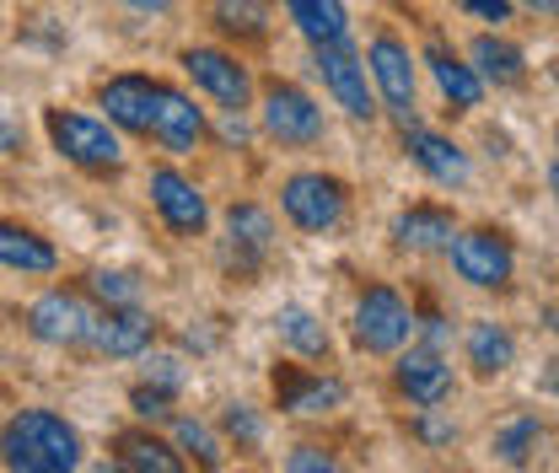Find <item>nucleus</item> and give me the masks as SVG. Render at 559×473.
<instances>
[{
  "label": "nucleus",
  "instance_id": "nucleus-24",
  "mask_svg": "<svg viewBox=\"0 0 559 473\" xmlns=\"http://www.w3.org/2000/svg\"><path fill=\"white\" fill-rule=\"evenodd\" d=\"M275 329H280V339L296 350V355H312V360H323L329 355V329L307 312V307H285L275 318Z\"/></svg>",
  "mask_w": 559,
  "mask_h": 473
},
{
  "label": "nucleus",
  "instance_id": "nucleus-29",
  "mask_svg": "<svg viewBox=\"0 0 559 473\" xmlns=\"http://www.w3.org/2000/svg\"><path fill=\"white\" fill-rule=\"evenodd\" d=\"M533 441H538V419L527 414V419H516V425H506V430L495 436V452H500L506 463H527Z\"/></svg>",
  "mask_w": 559,
  "mask_h": 473
},
{
  "label": "nucleus",
  "instance_id": "nucleus-41",
  "mask_svg": "<svg viewBox=\"0 0 559 473\" xmlns=\"http://www.w3.org/2000/svg\"><path fill=\"white\" fill-rule=\"evenodd\" d=\"M124 5H135V11H145V16H151V11H167L173 0H124Z\"/></svg>",
  "mask_w": 559,
  "mask_h": 473
},
{
  "label": "nucleus",
  "instance_id": "nucleus-33",
  "mask_svg": "<svg viewBox=\"0 0 559 473\" xmlns=\"http://www.w3.org/2000/svg\"><path fill=\"white\" fill-rule=\"evenodd\" d=\"M285 469H296V473H334L340 463H334L329 452H312V447H301V452H290V458H285Z\"/></svg>",
  "mask_w": 559,
  "mask_h": 473
},
{
  "label": "nucleus",
  "instance_id": "nucleus-38",
  "mask_svg": "<svg viewBox=\"0 0 559 473\" xmlns=\"http://www.w3.org/2000/svg\"><path fill=\"white\" fill-rule=\"evenodd\" d=\"M425 344H430V350L447 344V318H425Z\"/></svg>",
  "mask_w": 559,
  "mask_h": 473
},
{
  "label": "nucleus",
  "instance_id": "nucleus-37",
  "mask_svg": "<svg viewBox=\"0 0 559 473\" xmlns=\"http://www.w3.org/2000/svg\"><path fill=\"white\" fill-rule=\"evenodd\" d=\"M16 145H22V130H16V119H11V114H5V108H0V151H5V156H11V151H16Z\"/></svg>",
  "mask_w": 559,
  "mask_h": 473
},
{
  "label": "nucleus",
  "instance_id": "nucleus-15",
  "mask_svg": "<svg viewBox=\"0 0 559 473\" xmlns=\"http://www.w3.org/2000/svg\"><path fill=\"white\" fill-rule=\"evenodd\" d=\"M409 156H415L419 167L441 184V189H463L468 178H474V167H468V156H463V145H452L447 135H436V130H419L409 125Z\"/></svg>",
  "mask_w": 559,
  "mask_h": 473
},
{
  "label": "nucleus",
  "instance_id": "nucleus-31",
  "mask_svg": "<svg viewBox=\"0 0 559 473\" xmlns=\"http://www.w3.org/2000/svg\"><path fill=\"white\" fill-rule=\"evenodd\" d=\"M130 404H135V414H145V419H167L173 393H167V388H135V393H130Z\"/></svg>",
  "mask_w": 559,
  "mask_h": 473
},
{
  "label": "nucleus",
  "instance_id": "nucleus-25",
  "mask_svg": "<svg viewBox=\"0 0 559 473\" xmlns=\"http://www.w3.org/2000/svg\"><path fill=\"white\" fill-rule=\"evenodd\" d=\"M119 463L135 473H178L183 469V458H178L173 447H162L156 436H124V441H119Z\"/></svg>",
  "mask_w": 559,
  "mask_h": 473
},
{
  "label": "nucleus",
  "instance_id": "nucleus-35",
  "mask_svg": "<svg viewBox=\"0 0 559 473\" xmlns=\"http://www.w3.org/2000/svg\"><path fill=\"white\" fill-rule=\"evenodd\" d=\"M468 11L485 22H511V0H468Z\"/></svg>",
  "mask_w": 559,
  "mask_h": 473
},
{
  "label": "nucleus",
  "instance_id": "nucleus-14",
  "mask_svg": "<svg viewBox=\"0 0 559 473\" xmlns=\"http://www.w3.org/2000/svg\"><path fill=\"white\" fill-rule=\"evenodd\" d=\"M399 388H404L419 409L447 404V393H452V366L441 360V350L419 344V350H409V355L399 360Z\"/></svg>",
  "mask_w": 559,
  "mask_h": 473
},
{
  "label": "nucleus",
  "instance_id": "nucleus-8",
  "mask_svg": "<svg viewBox=\"0 0 559 473\" xmlns=\"http://www.w3.org/2000/svg\"><path fill=\"white\" fill-rule=\"evenodd\" d=\"M318 70H323V86L334 92V103L345 108L349 119H377V103L366 92V66L349 55L345 44H318Z\"/></svg>",
  "mask_w": 559,
  "mask_h": 473
},
{
  "label": "nucleus",
  "instance_id": "nucleus-3",
  "mask_svg": "<svg viewBox=\"0 0 559 473\" xmlns=\"http://www.w3.org/2000/svg\"><path fill=\"white\" fill-rule=\"evenodd\" d=\"M366 66L377 75V86H382V103H388V114L409 130L419 125V108H415V60H409V49L393 38V33H377L371 38V55H366Z\"/></svg>",
  "mask_w": 559,
  "mask_h": 473
},
{
  "label": "nucleus",
  "instance_id": "nucleus-28",
  "mask_svg": "<svg viewBox=\"0 0 559 473\" xmlns=\"http://www.w3.org/2000/svg\"><path fill=\"white\" fill-rule=\"evenodd\" d=\"M86 285H92V296H97V301H108V307H140V280H135V274L97 270Z\"/></svg>",
  "mask_w": 559,
  "mask_h": 473
},
{
  "label": "nucleus",
  "instance_id": "nucleus-23",
  "mask_svg": "<svg viewBox=\"0 0 559 473\" xmlns=\"http://www.w3.org/2000/svg\"><path fill=\"white\" fill-rule=\"evenodd\" d=\"M0 264L5 270H27V274H49L55 270V248L22 226H0Z\"/></svg>",
  "mask_w": 559,
  "mask_h": 473
},
{
  "label": "nucleus",
  "instance_id": "nucleus-13",
  "mask_svg": "<svg viewBox=\"0 0 559 473\" xmlns=\"http://www.w3.org/2000/svg\"><path fill=\"white\" fill-rule=\"evenodd\" d=\"M183 70L194 75V86H205L215 103H226V108H242L248 103V70L237 66L231 55H221V49H189Z\"/></svg>",
  "mask_w": 559,
  "mask_h": 473
},
{
  "label": "nucleus",
  "instance_id": "nucleus-2",
  "mask_svg": "<svg viewBox=\"0 0 559 473\" xmlns=\"http://www.w3.org/2000/svg\"><path fill=\"white\" fill-rule=\"evenodd\" d=\"M409 329H415V318H409V307H404V296L393 285H371L360 296V307H355V344L360 350L393 355L409 339Z\"/></svg>",
  "mask_w": 559,
  "mask_h": 473
},
{
  "label": "nucleus",
  "instance_id": "nucleus-1",
  "mask_svg": "<svg viewBox=\"0 0 559 473\" xmlns=\"http://www.w3.org/2000/svg\"><path fill=\"white\" fill-rule=\"evenodd\" d=\"M0 463L22 473H70L81 463V441L60 414L49 409H22L0 430Z\"/></svg>",
  "mask_w": 559,
  "mask_h": 473
},
{
  "label": "nucleus",
  "instance_id": "nucleus-18",
  "mask_svg": "<svg viewBox=\"0 0 559 473\" xmlns=\"http://www.w3.org/2000/svg\"><path fill=\"white\" fill-rule=\"evenodd\" d=\"M393 237L399 248H415V253H430V248H447L452 243V215L447 210H430V204H415L393 221Z\"/></svg>",
  "mask_w": 559,
  "mask_h": 473
},
{
  "label": "nucleus",
  "instance_id": "nucleus-43",
  "mask_svg": "<svg viewBox=\"0 0 559 473\" xmlns=\"http://www.w3.org/2000/svg\"><path fill=\"white\" fill-rule=\"evenodd\" d=\"M555 81H559V70H555Z\"/></svg>",
  "mask_w": 559,
  "mask_h": 473
},
{
  "label": "nucleus",
  "instance_id": "nucleus-30",
  "mask_svg": "<svg viewBox=\"0 0 559 473\" xmlns=\"http://www.w3.org/2000/svg\"><path fill=\"white\" fill-rule=\"evenodd\" d=\"M178 441H183L200 463H221V447H215V436H210L200 419H178Z\"/></svg>",
  "mask_w": 559,
  "mask_h": 473
},
{
  "label": "nucleus",
  "instance_id": "nucleus-9",
  "mask_svg": "<svg viewBox=\"0 0 559 473\" xmlns=\"http://www.w3.org/2000/svg\"><path fill=\"white\" fill-rule=\"evenodd\" d=\"M27 329L44 339V344H86V334H92V312H86V301H81L75 291H49V296L33 301Z\"/></svg>",
  "mask_w": 559,
  "mask_h": 473
},
{
  "label": "nucleus",
  "instance_id": "nucleus-40",
  "mask_svg": "<svg viewBox=\"0 0 559 473\" xmlns=\"http://www.w3.org/2000/svg\"><path fill=\"white\" fill-rule=\"evenodd\" d=\"M516 5H527V11H538V16H559V0H516Z\"/></svg>",
  "mask_w": 559,
  "mask_h": 473
},
{
  "label": "nucleus",
  "instance_id": "nucleus-5",
  "mask_svg": "<svg viewBox=\"0 0 559 473\" xmlns=\"http://www.w3.org/2000/svg\"><path fill=\"white\" fill-rule=\"evenodd\" d=\"M280 204H285V215H290L301 232H329V226H340V215H345V189H340L334 178H323V173H296V178L280 189Z\"/></svg>",
  "mask_w": 559,
  "mask_h": 473
},
{
  "label": "nucleus",
  "instance_id": "nucleus-17",
  "mask_svg": "<svg viewBox=\"0 0 559 473\" xmlns=\"http://www.w3.org/2000/svg\"><path fill=\"white\" fill-rule=\"evenodd\" d=\"M226 232H231V253H237L242 270H253V264L275 248V215L259 210V204H231Z\"/></svg>",
  "mask_w": 559,
  "mask_h": 473
},
{
  "label": "nucleus",
  "instance_id": "nucleus-42",
  "mask_svg": "<svg viewBox=\"0 0 559 473\" xmlns=\"http://www.w3.org/2000/svg\"><path fill=\"white\" fill-rule=\"evenodd\" d=\"M549 189H555V194H559V167H555V173H549Z\"/></svg>",
  "mask_w": 559,
  "mask_h": 473
},
{
  "label": "nucleus",
  "instance_id": "nucleus-21",
  "mask_svg": "<svg viewBox=\"0 0 559 473\" xmlns=\"http://www.w3.org/2000/svg\"><path fill=\"white\" fill-rule=\"evenodd\" d=\"M511 360H516V339L506 323H474L468 329V366L479 377H500Z\"/></svg>",
  "mask_w": 559,
  "mask_h": 473
},
{
  "label": "nucleus",
  "instance_id": "nucleus-6",
  "mask_svg": "<svg viewBox=\"0 0 559 473\" xmlns=\"http://www.w3.org/2000/svg\"><path fill=\"white\" fill-rule=\"evenodd\" d=\"M49 135H55V145L66 151L70 162H81V167H119V156H124L119 135H114L108 125L86 119V114L55 108V114H49Z\"/></svg>",
  "mask_w": 559,
  "mask_h": 473
},
{
  "label": "nucleus",
  "instance_id": "nucleus-4",
  "mask_svg": "<svg viewBox=\"0 0 559 473\" xmlns=\"http://www.w3.org/2000/svg\"><path fill=\"white\" fill-rule=\"evenodd\" d=\"M452 270L463 274L468 285H479V291H495V285H506L511 270H516V259H511V243L500 237V232H452Z\"/></svg>",
  "mask_w": 559,
  "mask_h": 473
},
{
  "label": "nucleus",
  "instance_id": "nucleus-39",
  "mask_svg": "<svg viewBox=\"0 0 559 473\" xmlns=\"http://www.w3.org/2000/svg\"><path fill=\"white\" fill-rule=\"evenodd\" d=\"M221 135H226V140H242V135H248V125L237 119V108H231V114L221 119Z\"/></svg>",
  "mask_w": 559,
  "mask_h": 473
},
{
  "label": "nucleus",
  "instance_id": "nucleus-10",
  "mask_svg": "<svg viewBox=\"0 0 559 473\" xmlns=\"http://www.w3.org/2000/svg\"><path fill=\"white\" fill-rule=\"evenodd\" d=\"M151 200L162 210V221L173 226V232H205L210 210H205V194L183 178V173H173V167H156L151 173Z\"/></svg>",
  "mask_w": 559,
  "mask_h": 473
},
{
  "label": "nucleus",
  "instance_id": "nucleus-7",
  "mask_svg": "<svg viewBox=\"0 0 559 473\" xmlns=\"http://www.w3.org/2000/svg\"><path fill=\"white\" fill-rule=\"evenodd\" d=\"M264 130L285 145H312L323 135V108L301 92V86H270L264 92Z\"/></svg>",
  "mask_w": 559,
  "mask_h": 473
},
{
  "label": "nucleus",
  "instance_id": "nucleus-20",
  "mask_svg": "<svg viewBox=\"0 0 559 473\" xmlns=\"http://www.w3.org/2000/svg\"><path fill=\"white\" fill-rule=\"evenodd\" d=\"M468 55H474V70H479V81H495V86H516V81L527 75V60H522V49H516V44H506V38H495V33H479Z\"/></svg>",
  "mask_w": 559,
  "mask_h": 473
},
{
  "label": "nucleus",
  "instance_id": "nucleus-27",
  "mask_svg": "<svg viewBox=\"0 0 559 473\" xmlns=\"http://www.w3.org/2000/svg\"><path fill=\"white\" fill-rule=\"evenodd\" d=\"M215 16H221L226 33H248V38H259V33L270 27L264 0H215Z\"/></svg>",
  "mask_w": 559,
  "mask_h": 473
},
{
  "label": "nucleus",
  "instance_id": "nucleus-19",
  "mask_svg": "<svg viewBox=\"0 0 559 473\" xmlns=\"http://www.w3.org/2000/svg\"><path fill=\"white\" fill-rule=\"evenodd\" d=\"M285 11L312 44H345L349 38V16L340 0H285Z\"/></svg>",
  "mask_w": 559,
  "mask_h": 473
},
{
  "label": "nucleus",
  "instance_id": "nucleus-11",
  "mask_svg": "<svg viewBox=\"0 0 559 473\" xmlns=\"http://www.w3.org/2000/svg\"><path fill=\"white\" fill-rule=\"evenodd\" d=\"M151 339H156V323H151L140 307H108L103 318H92L86 344H92V350H103V355H114V360H124V355L151 350Z\"/></svg>",
  "mask_w": 559,
  "mask_h": 473
},
{
  "label": "nucleus",
  "instance_id": "nucleus-12",
  "mask_svg": "<svg viewBox=\"0 0 559 473\" xmlns=\"http://www.w3.org/2000/svg\"><path fill=\"white\" fill-rule=\"evenodd\" d=\"M151 135L167 151H194L205 135V114L178 92V86H156V114H151Z\"/></svg>",
  "mask_w": 559,
  "mask_h": 473
},
{
  "label": "nucleus",
  "instance_id": "nucleus-32",
  "mask_svg": "<svg viewBox=\"0 0 559 473\" xmlns=\"http://www.w3.org/2000/svg\"><path fill=\"white\" fill-rule=\"evenodd\" d=\"M226 430H231L237 441H248V447H259V441H264V425H259V419H253L242 404L226 409Z\"/></svg>",
  "mask_w": 559,
  "mask_h": 473
},
{
  "label": "nucleus",
  "instance_id": "nucleus-26",
  "mask_svg": "<svg viewBox=\"0 0 559 473\" xmlns=\"http://www.w3.org/2000/svg\"><path fill=\"white\" fill-rule=\"evenodd\" d=\"M345 399L340 382H323V377H307V382H285V399L280 404L290 414H329V409Z\"/></svg>",
  "mask_w": 559,
  "mask_h": 473
},
{
  "label": "nucleus",
  "instance_id": "nucleus-16",
  "mask_svg": "<svg viewBox=\"0 0 559 473\" xmlns=\"http://www.w3.org/2000/svg\"><path fill=\"white\" fill-rule=\"evenodd\" d=\"M103 108L119 130H135V135H151V114H156V81L145 75H119L103 86Z\"/></svg>",
  "mask_w": 559,
  "mask_h": 473
},
{
  "label": "nucleus",
  "instance_id": "nucleus-22",
  "mask_svg": "<svg viewBox=\"0 0 559 473\" xmlns=\"http://www.w3.org/2000/svg\"><path fill=\"white\" fill-rule=\"evenodd\" d=\"M425 66H430L436 86H441L457 108H479V103H485V81H479V70H474V66L452 60L447 49H430V55H425Z\"/></svg>",
  "mask_w": 559,
  "mask_h": 473
},
{
  "label": "nucleus",
  "instance_id": "nucleus-34",
  "mask_svg": "<svg viewBox=\"0 0 559 473\" xmlns=\"http://www.w3.org/2000/svg\"><path fill=\"white\" fill-rule=\"evenodd\" d=\"M178 382H183V366H178L173 355H156V360H151V388H167V393H178Z\"/></svg>",
  "mask_w": 559,
  "mask_h": 473
},
{
  "label": "nucleus",
  "instance_id": "nucleus-36",
  "mask_svg": "<svg viewBox=\"0 0 559 473\" xmlns=\"http://www.w3.org/2000/svg\"><path fill=\"white\" fill-rule=\"evenodd\" d=\"M419 436H425L430 447H441V441H452V425H447V419H436V414H425V419H419Z\"/></svg>",
  "mask_w": 559,
  "mask_h": 473
}]
</instances>
